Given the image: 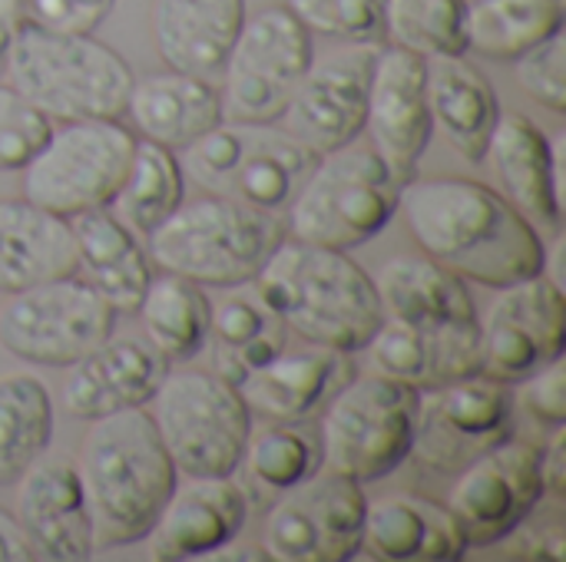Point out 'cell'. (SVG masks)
I'll return each instance as SVG.
<instances>
[{"instance_id":"cell-1","label":"cell","mask_w":566,"mask_h":562,"mask_svg":"<svg viewBox=\"0 0 566 562\" xmlns=\"http://www.w3.org/2000/svg\"><path fill=\"white\" fill-rule=\"evenodd\" d=\"M398 212L418 248L464 282L497 291L547 272L544 235L484 182L405 179Z\"/></svg>"},{"instance_id":"cell-2","label":"cell","mask_w":566,"mask_h":562,"mask_svg":"<svg viewBox=\"0 0 566 562\" xmlns=\"http://www.w3.org/2000/svg\"><path fill=\"white\" fill-rule=\"evenodd\" d=\"M76 470L96 550L143 543L179 484V470L146 407L90 421Z\"/></svg>"},{"instance_id":"cell-3","label":"cell","mask_w":566,"mask_h":562,"mask_svg":"<svg viewBox=\"0 0 566 562\" xmlns=\"http://www.w3.org/2000/svg\"><path fill=\"white\" fill-rule=\"evenodd\" d=\"M252 288L289 331L338 354L361 351L385 321L375 278L348 252L289 235L259 268Z\"/></svg>"},{"instance_id":"cell-4","label":"cell","mask_w":566,"mask_h":562,"mask_svg":"<svg viewBox=\"0 0 566 562\" xmlns=\"http://www.w3.org/2000/svg\"><path fill=\"white\" fill-rule=\"evenodd\" d=\"M3 79L50 123L123 119L133 66L93 33H60L23 20Z\"/></svg>"},{"instance_id":"cell-5","label":"cell","mask_w":566,"mask_h":562,"mask_svg":"<svg viewBox=\"0 0 566 562\" xmlns=\"http://www.w3.org/2000/svg\"><path fill=\"white\" fill-rule=\"evenodd\" d=\"M285 238V222L222 195H199L146 235L153 268L202 288L249 285Z\"/></svg>"},{"instance_id":"cell-6","label":"cell","mask_w":566,"mask_h":562,"mask_svg":"<svg viewBox=\"0 0 566 562\" xmlns=\"http://www.w3.org/2000/svg\"><path fill=\"white\" fill-rule=\"evenodd\" d=\"M401 179L371 146H342L322 152L298 185L289 212L285 235L352 252L388 229L398 215Z\"/></svg>"},{"instance_id":"cell-7","label":"cell","mask_w":566,"mask_h":562,"mask_svg":"<svg viewBox=\"0 0 566 562\" xmlns=\"http://www.w3.org/2000/svg\"><path fill=\"white\" fill-rule=\"evenodd\" d=\"M315 159L308 146L272 123L222 119L182 149L179 166L206 195H222L285 219Z\"/></svg>"},{"instance_id":"cell-8","label":"cell","mask_w":566,"mask_h":562,"mask_svg":"<svg viewBox=\"0 0 566 562\" xmlns=\"http://www.w3.org/2000/svg\"><path fill=\"white\" fill-rule=\"evenodd\" d=\"M421 391L385 374L338 384L322 404V464L365 484L391 477L411 460Z\"/></svg>"},{"instance_id":"cell-9","label":"cell","mask_w":566,"mask_h":562,"mask_svg":"<svg viewBox=\"0 0 566 562\" xmlns=\"http://www.w3.org/2000/svg\"><path fill=\"white\" fill-rule=\"evenodd\" d=\"M146 407L182 477L239 474L252 434V414L239 388L216 371L169 368Z\"/></svg>"},{"instance_id":"cell-10","label":"cell","mask_w":566,"mask_h":562,"mask_svg":"<svg viewBox=\"0 0 566 562\" xmlns=\"http://www.w3.org/2000/svg\"><path fill=\"white\" fill-rule=\"evenodd\" d=\"M136 152V132L123 119H76L50 126L43 146L20 169L23 199L63 219L106 209Z\"/></svg>"},{"instance_id":"cell-11","label":"cell","mask_w":566,"mask_h":562,"mask_svg":"<svg viewBox=\"0 0 566 562\" xmlns=\"http://www.w3.org/2000/svg\"><path fill=\"white\" fill-rule=\"evenodd\" d=\"M116 318L93 285L63 275L0 301V348L27 364L70 368L113 338Z\"/></svg>"},{"instance_id":"cell-12","label":"cell","mask_w":566,"mask_h":562,"mask_svg":"<svg viewBox=\"0 0 566 562\" xmlns=\"http://www.w3.org/2000/svg\"><path fill=\"white\" fill-rule=\"evenodd\" d=\"M315 60L312 33L279 3L245 13L222 63V113L232 123H275Z\"/></svg>"},{"instance_id":"cell-13","label":"cell","mask_w":566,"mask_h":562,"mask_svg":"<svg viewBox=\"0 0 566 562\" xmlns=\"http://www.w3.org/2000/svg\"><path fill=\"white\" fill-rule=\"evenodd\" d=\"M368 497L358 480L318 467L275 497L262 523V550L275 562H348L361 553Z\"/></svg>"},{"instance_id":"cell-14","label":"cell","mask_w":566,"mask_h":562,"mask_svg":"<svg viewBox=\"0 0 566 562\" xmlns=\"http://www.w3.org/2000/svg\"><path fill=\"white\" fill-rule=\"evenodd\" d=\"M514 411L511 388L484 374L421 391L411 457L428 470L461 474L468 464L514 437Z\"/></svg>"},{"instance_id":"cell-15","label":"cell","mask_w":566,"mask_h":562,"mask_svg":"<svg viewBox=\"0 0 566 562\" xmlns=\"http://www.w3.org/2000/svg\"><path fill=\"white\" fill-rule=\"evenodd\" d=\"M481 325V374L514 388L566 354L564 288L544 275L497 288Z\"/></svg>"},{"instance_id":"cell-16","label":"cell","mask_w":566,"mask_h":562,"mask_svg":"<svg viewBox=\"0 0 566 562\" xmlns=\"http://www.w3.org/2000/svg\"><path fill=\"white\" fill-rule=\"evenodd\" d=\"M544 500L541 447L511 437L458 474L448 510L458 517L468 547L488 550L531 520Z\"/></svg>"},{"instance_id":"cell-17","label":"cell","mask_w":566,"mask_h":562,"mask_svg":"<svg viewBox=\"0 0 566 562\" xmlns=\"http://www.w3.org/2000/svg\"><path fill=\"white\" fill-rule=\"evenodd\" d=\"M375 53L378 43H348L325 60H312L279 116L285 132L315 156L355 142L365 129Z\"/></svg>"},{"instance_id":"cell-18","label":"cell","mask_w":566,"mask_h":562,"mask_svg":"<svg viewBox=\"0 0 566 562\" xmlns=\"http://www.w3.org/2000/svg\"><path fill=\"white\" fill-rule=\"evenodd\" d=\"M371 149L405 182L431 146L434 123L428 109V63L401 46H378L368 83L365 129Z\"/></svg>"},{"instance_id":"cell-19","label":"cell","mask_w":566,"mask_h":562,"mask_svg":"<svg viewBox=\"0 0 566 562\" xmlns=\"http://www.w3.org/2000/svg\"><path fill=\"white\" fill-rule=\"evenodd\" d=\"M17 523L36 560L83 562L96 553L83 480L66 457H36L17 477Z\"/></svg>"},{"instance_id":"cell-20","label":"cell","mask_w":566,"mask_h":562,"mask_svg":"<svg viewBox=\"0 0 566 562\" xmlns=\"http://www.w3.org/2000/svg\"><path fill=\"white\" fill-rule=\"evenodd\" d=\"M560 139H551L531 116L501 113L488 159L501 179V195L537 229L554 238L564 232V179Z\"/></svg>"},{"instance_id":"cell-21","label":"cell","mask_w":566,"mask_h":562,"mask_svg":"<svg viewBox=\"0 0 566 562\" xmlns=\"http://www.w3.org/2000/svg\"><path fill=\"white\" fill-rule=\"evenodd\" d=\"M249 510V494L235 474L186 477V484H176L169 503L146 533L149 556L156 562L202 560L245 530Z\"/></svg>"},{"instance_id":"cell-22","label":"cell","mask_w":566,"mask_h":562,"mask_svg":"<svg viewBox=\"0 0 566 562\" xmlns=\"http://www.w3.org/2000/svg\"><path fill=\"white\" fill-rule=\"evenodd\" d=\"M172 364L146 341L106 338L86 358L66 368L63 407L76 421H99L116 411L146 407Z\"/></svg>"},{"instance_id":"cell-23","label":"cell","mask_w":566,"mask_h":562,"mask_svg":"<svg viewBox=\"0 0 566 562\" xmlns=\"http://www.w3.org/2000/svg\"><path fill=\"white\" fill-rule=\"evenodd\" d=\"M361 351L368 354L375 374L431 391L481 374V325L428 331L385 315Z\"/></svg>"},{"instance_id":"cell-24","label":"cell","mask_w":566,"mask_h":562,"mask_svg":"<svg viewBox=\"0 0 566 562\" xmlns=\"http://www.w3.org/2000/svg\"><path fill=\"white\" fill-rule=\"evenodd\" d=\"M361 553L381 562H461L471 547L448 507L395 494L365 507Z\"/></svg>"},{"instance_id":"cell-25","label":"cell","mask_w":566,"mask_h":562,"mask_svg":"<svg viewBox=\"0 0 566 562\" xmlns=\"http://www.w3.org/2000/svg\"><path fill=\"white\" fill-rule=\"evenodd\" d=\"M123 119L129 123L136 139L176 152L206 136L212 126H219L226 113L216 83L199 79L192 73L166 70L133 83Z\"/></svg>"},{"instance_id":"cell-26","label":"cell","mask_w":566,"mask_h":562,"mask_svg":"<svg viewBox=\"0 0 566 562\" xmlns=\"http://www.w3.org/2000/svg\"><path fill=\"white\" fill-rule=\"evenodd\" d=\"M242 20L245 0H153V43L169 70L216 83Z\"/></svg>"},{"instance_id":"cell-27","label":"cell","mask_w":566,"mask_h":562,"mask_svg":"<svg viewBox=\"0 0 566 562\" xmlns=\"http://www.w3.org/2000/svg\"><path fill=\"white\" fill-rule=\"evenodd\" d=\"M428 63V109L441 139L471 166L488 159L491 132L501 119L494 83L464 56H431Z\"/></svg>"},{"instance_id":"cell-28","label":"cell","mask_w":566,"mask_h":562,"mask_svg":"<svg viewBox=\"0 0 566 562\" xmlns=\"http://www.w3.org/2000/svg\"><path fill=\"white\" fill-rule=\"evenodd\" d=\"M76 242V275L93 285L116 315H136L149 285L153 262L136 232L109 209H90L70 219Z\"/></svg>"},{"instance_id":"cell-29","label":"cell","mask_w":566,"mask_h":562,"mask_svg":"<svg viewBox=\"0 0 566 562\" xmlns=\"http://www.w3.org/2000/svg\"><path fill=\"white\" fill-rule=\"evenodd\" d=\"M76 275L70 219L30 199H0V295Z\"/></svg>"},{"instance_id":"cell-30","label":"cell","mask_w":566,"mask_h":562,"mask_svg":"<svg viewBox=\"0 0 566 562\" xmlns=\"http://www.w3.org/2000/svg\"><path fill=\"white\" fill-rule=\"evenodd\" d=\"M375 288L388 318H401L428 331L481 321L464 278L428 255H398L385 262L375 275Z\"/></svg>"},{"instance_id":"cell-31","label":"cell","mask_w":566,"mask_h":562,"mask_svg":"<svg viewBox=\"0 0 566 562\" xmlns=\"http://www.w3.org/2000/svg\"><path fill=\"white\" fill-rule=\"evenodd\" d=\"M345 371V354L328 348H302V351H279L265 368L249 374L239 384V394L252 417H265L275 424L305 421L318 411L328 394L338 388Z\"/></svg>"},{"instance_id":"cell-32","label":"cell","mask_w":566,"mask_h":562,"mask_svg":"<svg viewBox=\"0 0 566 562\" xmlns=\"http://www.w3.org/2000/svg\"><path fill=\"white\" fill-rule=\"evenodd\" d=\"M226 295L209 301V341H216V374L239 388L249 374L265 368L289 344V328L255 295L252 282L222 288Z\"/></svg>"},{"instance_id":"cell-33","label":"cell","mask_w":566,"mask_h":562,"mask_svg":"<svg viewBox=\"0 0 566 562\" xmlns=\"http://www.w3.org/2000/svg\"><path fill=\"white\" fill-rule=\"evenodd\" d=\"M146 344L169 364H189L209 348V298L202 285L159 272L136 308Z\"/></svg>"},{"instance_id":"cell-34","label":"cell","mask_w":566,"mask_h":562,"mask_svg":"<svg viewBox=\"0 0 566 562\" xmlns=\"http://www.w3.org/2000/svg\"><path fill=\"white\" fill-rule=\"evenodd\" d=\"M566 23L564 0H468V50L511 63Z\"/></svg>"},{"instance_id":"cell-35","label":"cell","mask_w":566,"mask_h":562,"mask_svg":"<svg viewBox=\"0 0 566 562\" xmlns=\"http://www.w3.org/2000/svg\"><path fill=\"white\" fill-rule=\"evenodd\" d=\"M53 441V397L36 374H0V487L46 454Z\"/></svg>"},{"instance_id":"cell-36","label":"cell","mask_w":566,"mask_h":562,"mask_svg":"<svg viewBox=\"0 0 566 562\" xmlns=\"http://www.w3.org/2000/svg\"><path fill=\"white\" fill-rule=\"evenodd\" d=\"M182 199H186V176H182L179 156L166 146L136 139L129 172L106 209L129 232L146 238L179 209Z\"/></svg>"},{"instance_id":"cell-37","label":"cell","mask_w":566,"mask_h":562,"mask_svg":"<svg viewBox=\"0 0 566 562\" xmlns=\"http://www.w3.org/2000/svg\"><path fill=\"white\" fill-rule=\"evenodd\" d=\"M318 467H322L318 434L302 427V421L295 424L269 421V427L249 434V444L239 464V470L249 474L245 490L269 494V497L289 494L292 487L305 484Z\"/></svg>"},{"instance_id":"cell-38","label":"cell","mask_w":566,"mask_h":562,"mask_svg":"<svg viewBox=\"0 0 566 562\" xmlns=\"http://www.w3.org/2000/svg\"><path fill=\"white\" fill-rule=\"evenodd\" d=\"M385 43L424 60L468 53V0H381Z\"/></svg>"},{"instance_id":"cell-39","label":"cell","mask_w":566,"mask_h":562,"mask_svg":"<svg viewBox=\"0 0 566 562\" xmlns=\"http://www.w3.org/2000/svg\"><path fill=\"white\" fill-rule=\"evenodd\" d=\"M298 23L315 36L342 43H381V0H285Z\"/></svg>"},{"instance_id":"cell-40","label":"cell","mask_w":566,"mask_h":562,"mask_svg":"<svg viewBox=\"0 0 566 562\" xmlns=\"http://www.w3.org/2000/svg\"><path fill=\"white\" fill-rule=\"evenodd\" d=\"M50 119L0 79V172H20L50 136Z\"/></svg>"},{"instance_id":"cell-41","label":"cell","mask_w":566,"mask_h":562,"mask_svg":"<svg viewBox=\"0 0 566 562\" xmlns=\"http://www.w3.org/2000/svg\"><path fill=\"white\" fill-rule=\"evenodd\" d=\"M564 30L547 36L544 43L531 46L527 53H521L514 63V76L521 83V89L537 99L541 106L564 113L566 109V46Z\"/></svg>"},{"instance_id":"cell-42","label":"cell","mask_w":566,"mask_h":562,"mask_svg":"<svg viewBox=\"0 0 566 562\" xmlns=\"http://www.w3.org/2000/svg\"><path fill=\"white\" fill-rule=\"evenodd\" d=\"M514 388H517L514 404H517L524 414H531V417H534V421H541V424L564 427L566 424L564 358H560V361H551L547 368L534 371L531 378L517 381Z\"/></svg>"},{"instance_id":"cell-43","label":"cell","mask_w":566,"mask_h":562,"mask_svg":"<svg viewBox=\"0 0 566 562\" xmlns=\"http://www.w3.org/2000/svg\"><path fill=\"white\" fill-rule=\"evenodd\" d=\"M116 0H23L27 20L60 33H96Z\"/></svg>"},{"instance_id":"cell-44","label":"cell","mask_w":566,"mask_h":562,"mask_svg":"<svg viewBox=\"0 0 566 562\" xmlns=\"http://www.w3.org/2000/svg\"><path fill=\"white\" fill-rule=\"evenodd\" d=\"M566 434L564 427H557V434L551 437L547 447H541V477H544V497L551 500H564L566 497Z\"/></svg>"},{"instance_id":"cell-45","label":"cell","mask_w":566,"mask_h":562,"mask_svg":"<svg viewBox=\"0 0 566 562\" xmlns=\"http://www.w3.org/2000/svg\"><path fill=\"white\" fill-rule=\"evenodd\" d=\"M36 560L27 533L20 530L17 517L0 510V562H30Z\"/></svg>"},{"instance_id":"cell-46","label":"cell","mask_w":566,"mask_h":562,"mask_svg":"<svg viewBox=\"0 0 566 562\" xmlns=\"http://www.w3.org/2000/svg\"><path fill=\"white\" fill-rule=\"evenodd\" d=\"M23 20H27L23 0H0V79H3V66H7L13 36H17Z\"/></svg>"},{"instance_id":"cell-47","label":"cell","mask_w":566,"mask_h":562,"mask_svg":"<svg viewBox=\"0 0 566 562\" xmlns=\"http://www.w3.org/2000/svg\"><path fill=\"white\" fill-rule=\"evenodd\" d=\"M249 560H269V553L262 550V543H239V537L235 540H229V543H222L219 550H212L209 556H202V562H249Z\"/></svg>"}]
</instances>
